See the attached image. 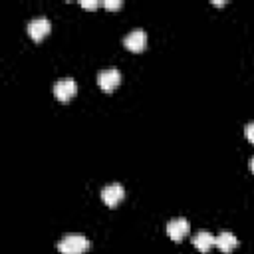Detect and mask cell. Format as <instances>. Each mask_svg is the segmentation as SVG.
<instances>
[{
  "mask_svg": "<svg viewBox=\"0 0 254 254\" xmlns=\"http://www.w3.org/2000/svg\"><path fill=\"white\" fill-rule=\"evenodd\" d=\"M89 248V240L83 234H65L58 242V250L62 254H83Z\"/></svg>",
  "mask_w": 254,
  "mask_h": 254,
  "instance_id": "1",
  "label": "cell"
},
{
  "mask_svg": "<svg viewBox=\"0 0 254 254\" xmlns=\"http://www.w3.org/2000/svg\"><path fill=\"white\" fill-rule=\"evenodd\" d=\"M244 135H246V139H248L250 143H254V121H250V123L244 127Z\"/></svg>",
  "mask_w": 254,
  "mask_h": 254,
  "instance_id": "10",
  "label": "cell"
},
{
  "mask_svg": "<svg viewBox=\"0 0 254 254\" xmlns=\"http://www.w3.org/2000/svg\"><path fill=\"white\" fill-rule=\"evenodd\" d=\"M103 6H105L107 10H117V8L121 6V0H105Z\"/></svg>",
  "mask_w": 254,
  "mask_h": 254,
  "instance_id": "12",
  "label": "cell"
},
{
  "mask_svg": "<svg viewBox=\"0 0 254 254\" xmlns=\"http://www.w3.org/2000/svg\"><path fill=\"white\" fill-rule=\"evenodd\" d=\"M79 4H81L83 8H87V10H95V8L99 6V2H97V0H81Z\"/></svg>",
  "mask_w": 254,
  "mask_h": 254,
  "instance_id": "11",
  "label": "cell"
},
{
  "mask_svg": "<svg viewBox=\"0 0 254 254\" xmlns=\"http://www.w3.org/2000/svg\"><path fill=\"white\" fill-rule=\"evenodd\" d=\"M52 30V22L46 18V16H38V18H32L28 22V34L32 40H42L44 36H48Z\"/></svg>",
  "mask_w": 254,
  "mask_h": 254,
  "instance_id": "4",
  "label": "cell"
},
{
  "mask_svg": "<svg viewBox=\"0 0 254 254\" xmlns=\"http://www.w3.org/2000/svg\"><path fill=\"white\" fill-rule=\"evenodd\" d=\"M123 198H125V189L121 183H111V185H105L101 189V200L111 208L117 206Z\"/></svg>",
  "mask_w": 254,
  "mask_h": 254,
  "instance_id": "2",
  "label": "cell"
},
{
  "mask_svg": "<svg viewBox=\"0 0 254 254\" xmlns=\"http://www.w3.org/2000/svg\"><path fill=\"white\" fill-rule=\"evenodd\" d=\"M123 44L127 50L131 52H143L145 46H147V32L143 28H133L125 38H123Z\"/></svg>",
  "mask_w": 254,
  "mask_h": 254,
  "instance_id": "5",
  "label": "cell"
},
{
  "mask_svg": "<svg viewBox=\"0 0 254 254\" xmlns=\"http://www.w3.org/2000/svg\"><path fill=\"white\" fill-rule=\"evenodd\" d=\"M121 81V71L117 67H107V69H101L97 73V83L103 91H113Z\"/></svg>",
  "mask_w": 254,
  "mask_h": 254,
  "instance_id": "3",
  "label": "cell"
},
{
  "mask_svg": "<svg viewBox=\"0 0 254 254\" xmlns=\"http://www.w3.org/2000/svg\"><path fill=\"white\" fill-rule=\"evenodd\" d=\"M187 232H189V222H187V218L179 216V218H171V220L167 222V234H169L175 242L183 240V238L187 236Z\"/></svg>",
  "mask_w": 254,
  "mask_h": 254,
  "instance_id": "7",
  "label": "cell"
},
{
  "mask_svg": "<svg viewBox=\"0 0 254 254\" xmlns=\"http://www.w3.org/2000/svg\"><path fill=\"white\" fill-rule=\"evenodd\" d=\"M214 246H218L220 252L228 254V252H232V250L238 246V238H236L230 230H222V232L216 236V244H214Z\"/></svg>",
  "mask_w": 254,
  "mask_h": 254,
  "instance_id": "9",
  "label": "cell"
},
{
  "mask_svg": "<svg viewBox=\"0 0 254 254\" xmlns=\"http://www.w3.org/2000/svg\"><path fill=\"white\" fill-rule=\"evenodd\" d=\"M250 169H252V173H254V157L250 159Z\"/></svg>",
  "mask_w": 254,
  "mask_h": 254,
  "instance_id": "13",
  "label": "cell"
},
{
  "mask_svg": "<svg viewBox=\"0 0 254 254\" xmlns=\"http://www.w3.org/2000/svg\"><path fill=\"white\" fill-rule=\"evenodd\" d=\"M192 244L198 252L202 254H208V250L216 244V236H212L208 230H198L194 236H192Z\"/></svg>",
  "mask_w": 254,
  "mask_h": 254,
  "instance_id": "8",
  "label": "cell"
},
{
  "mask_svg": "<svg viewBox=\"0 0 254 254\" xmlns=\"http://www.w3.org/2000/svg\"><path fill=\"white\" fill-rule=\"evenodd\" d=\"M77 91V83L71 79V77H64V79H58L54 83V95L60 99V101H69Z\"/></svg>",
  "mask_w": 254,
  "mask_h": 254,
  "instance_id": "6",
  "label": "cell"
}]
</instances>
